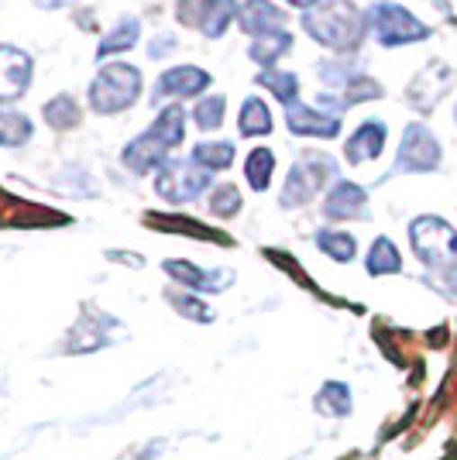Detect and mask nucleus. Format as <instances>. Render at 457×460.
Listing matches in <instances>:
<instances>
[{"label":"nucleus","mask_w":457,"mask_h":460,"mask_svg":"<svg viewBox=\"0 0 457 460\" xmlns=\"http://www.w3.org/2000/svg\"><path fill=\"white\" fill-rule=\"evenodd\" d=\"M368 18L347 0H320L317 11L303 14V31L330 52H354L364 39Z\"/></svg>","instance_id":"1"},{"label":"nucleus","mask_w":457,"mask_h":460,"mask_svg":"<svg viewBox=\"0 0 457 460\" xmlns=\"http://www.w3.org/2000/svg\"><path fill=\"white\" fill-rule=\"evenodd\" d=\"M141 69H134L128 62H107L90 83V107L96 114H121L138 103L141 96Z\"/></svg>","instance_id":"2"},{"label":"nucleus","mask_w":457,"mask_h":460,"mask_svg":"<svg viewBox=\"0 0 457 460\" xmlns=\"http://www.w3.org/2000/svg\"><path fill=\"white\" fill-rule=\"evenodd\" d=\"M409 244L426 269H451L457 258V230L444 217L423 213L409 224Z\"/></svg>","instance_id":"3"},{"label":"nucleus","mask_w":457,"mask_h":460,"mask_svg":"<svg viewBox=\"0 0 457 460\" xmlns=\"http://www.w3.org/2000/svg\"><path fill=\"white\" fill-rule=\"evenodd\" d=\"M330 179H337V162L324 152H303L296 162H292V169H289V175H286L282 207H286V210L306 207V203L324 190Z\"/></svg>","instance_id":"4"},{"label":"nucleus","mask_w":457,"mask_h":460,"mask_svg":"<svg viewBox=\"0 0 457 460\" xmlns=\"http://www.w3.org/2000/svg\"><path fill=\"white\" fill-rule=\"evenodd\" d=\"M368 24H372L379 45H385V49H399V45H413V41L430 39V28L417 14H409L402 4H392V0L375 4L368 11Z\"/></svg>","instance_id":"5"},{"label":"nucleus","mask_w":457,"mask_h":460,"mask_svg":"<svg viewBox=\"0 0 457 460\" xmlns=\"http://www.w3.org/2000/svg\"><path fill=\"white\" fill-rule=\"evenodd\" d=\"M175 18L186 28H196L203 39H224L228 24L237 18V0H179Z\"/></svg>","instance_id":"6"},{"label":"nucleus","mask_w":457,"mask_h":460,"mask_svg":"<svg viewBox=\"0 0 457 460\" xmlns=\"http://www.w3.org/2000/svg\"><path fill=\"white\" fill-rule=\"evenodd\" d=\"M210 186V172L196 162H166L155 175V192L169 203H193Z\"/></svg>","instance_id":"7"},{"label":"nucleus","mask_w":457,"mask_h":460,"mask_svg":"<svg viewBox=\"0 0 457 460\" xmlns=\"http://www.w3.org/2000/svg\"><path fill=\"white\" fill-rule=\"evenodd\" d=\"M440 165V141L426 124L413 120L402 131V145L396 155V172H434Z\"/></svg>","instance_id":"8"},{"label":"nucleus","mask_w":457,"mask_h":460,"mask_svg":"<svg viewBox=\"0 0 457 460\" xmlns=\"http://www.w3.org/2000/svg\"><path fill=\"white\" fill-rule=\"evenodd\" d=\"M451 86H454V69H451L447 62L434 58V62H426L417 76H413L409 90H406V100L417 107L419 114H430Z\"/></svg>","instance_id":"9"},{"label":"nucleus","mask_w":457,"mask_h":460,"mask_svg":"<svg viewBox=\"0 0 457 460\" xmlns=\"http://www.w3.org/2000/svg\"><path fill=\"white\" fill-rule=\"evenodd\" d=\"M31 56L14 45H0V103H14L31 86Z\"/></svg>","instance_id":"10"},{"label":"nucleus","mask_w":457,"mask_h":460,"mask_svg":"<svg viewBox=\"0 0 457 460\" xmlns=\"http://www.w3.org/2000/svg\"><path fill=\"white\" fill-rule=\"evenodd\" d=\"M210 86V73L200 66H172L166 69L158 83H155V100H186V96H200Z\"/></svg>","instance_id":"11"},{"label":"nucleus","mask_w":457,"mask_h":460,"mask_svg":"<svg viewBox=\"0 0 457 460\" xmlns=\"http://www.w3.org/2000/svg\"><path fill=\"white\" fill-rule=\"evenodd\" d=\"M237 24L251 39H265L286 31V11H279L272 0H245L237 7Z\"/></svg>","instance_id":"12"},{"label":"nucleus","mask_w":457,"mask_h":460,"mask_svg":"<svg viewBox=\"0 0 457 460\" xmlns=\"http://www.w3.org/2000/svg\"><path fill=\"white\" fill-rule=\"evenodd\" d=\"M324 217L327 220H364L368 217V192L358 182L337 179L324 199Z\"/></svg>","instance_id":"13"},{"label":"nucleus","mask_w":457,"mask_h":460,"mask_svg":"<svg viewBox=\"0 0 457 460\" xmlns=\"http://www.w3.org/2000/svg\"><path fill=\"white\" fill-rule=\"evenodd\" d=\"M286 128L300 137H337L341 135V117L324 114V111H313L306 103H292L286 111Z\"/></svg>","instance_id":"14"},{"label":"nucleus","mask_w":457,"mask_h":460,"mask_svg":"<svg viewBox=\"0 0 457 460\" xmlns=\"http://www.w3.org/2000/svg\"><path fill=\"white\" fill-rule=\"evenodd\" d=\"M162 269L169 271L172 279L179 282V286H186L190 292H220V288H228L234 282V271H203L200 265H193V261H179V258H169Z\"/></svg>","instance_id":"15"},{"label":"nucleus","mask_w":457,"mask_h":460,"mask_svg":"<svg viewBox=\"0 0 457 460\" xmlns=\"http://www.w3.org/2000/svg\"><path fill=\"white\" fill-rule=\"evenodd\" d=\"M169 145H162L158 137L152 135V131H145L141 137H134L131 145L124 148V165H128V172L134 175H148L155 172V169H162L166 162H169Z\"/></svg>","instance_id":"16"},{"label":"nucleus","mask_w":457,"mask_h":460,"mask_svg":"<svg viewBox=\"0 0 457 460\" xmlns=\"http://www.w3.org/2000/svg\"><path fill=\"white\" fill-rule=\"evenodd\" d=\"M385 135H389V131H385V124H381V120H364L362 128L347 137V145H344V158H347L351 165H362V162L379 158L381 148H385Z\"/></svg>","instance_id":"17"},{"label":"nucleus","mask_w":457,"mask_h":460,"mask_svg":"<svg viewBox=\"0 0 457 460\" xmlns=\"http://www.w3.org/2000/svg\"><path fill=\"white\" fill-rule=\"evenodd\" d=\"M41 114H45L52 131H73V128H79V120H83V111H79V103L73 93L52 96V100L41 107Z\"/></svg>","instance_id":"18"},{"label":"nucleus","mask_w":457,"mask_h":460,"mask_svg":"<svg viewBox=\"0 0 457 460\" xmlns=\"http://www.w3.org/2000/svg\"><path fill=\"white\" fill-rule=\"evenodd\" d=\"M237 131L245 137H262L272 131V111L265 107L262 96H248L241 103V114H237Z\"/></svg>","instance_id":"19"},{"label":"nucleus","mask_w":457,"mask_h":460,"mask_svg":"<svg viewBox=\"0 0 457 460\" xmlns=\"http://www.w3.org/2000/svg\"><path fill=\"white\" fill-rule=\"evenodd\" d=\"M162 145H169V148H179L183 145V137H186V111L183 107H166L162 114L155 117V124L148 128Z\"/></svg>","instance_id":"20"},{"label":"nucleus","mask_w":457,"mask_h":460,"mask_svg":"<svg viewBox=\"0 0 457 460\" xmlns=\"http://www.w3.org/2000/svg\"><path fill=\"white\" fill-rule=\"evenodd\" d=\"M272 172H275V152L272 148H251L245 158V179L255 192H265L272 186Z\"/></svg>","instance_id":"21"},{"label":"nucleus","mask_w":457,"mask_h":460,"mask_svg":"<svg viewBox=\"0 0 457 460\" xmlns=\"http://www.w3.org/2000/svg\"><path fill=\"white\" fill-rule=\"evenodd\" d=\"M141 35V21L138 18H121L114 24V31L107 35V39L100 41V49H96V58H107V56H117V52H128L134 49V41Z\"/></svg>","instance_id":"22"},{"label":"nucleus","mask_w":457,"mask_h":460,"mask_svg":"<svg viewBox=\"0 0 457 460\" xmlns=\"http://www.w3.org/2000/svg\"><path fill=\"white\" fill-rule=\"evenodd\" d=\"M351 409H354V399H351V388L344 382H327L317 392V412L344 420V416H351Z\"/></svg>","instance_id":"23"},{"label":"nucleus","mask_w":457,"mask_h":460,"mask_svg":"<svg viewBox=\"0 0 457 460\" xmlns=\"http://www.w3.org/2000/svg\"><path fill=\"white\" fill-rule=\"evenodd\" d=\"M317 248L324 251L327 258H334L337 265H347V261H354V254H358V241H354V234H347V230H320V234H317Z\"/></svg>","instance_id":"24"},{"label":"nucleus","mask_w":457,"mask_h":460,"mask_svg":"<svg viewBox=\"0 0 457 460\" xmlns=\"http://www.w3.org/2000/svg\"><path fill=\"white\" fill-rule=\"evenodd\" d=\"M193 162H196L203 172L230 169V162H234V145H230V141H200V145L193 148Z\"/></svg>","instance_id":"25"},{"label":"nucleus","mask_w":457,"mask_h":460,"mask_svg":"<svg viewBox=\"0 0 457 460\" xmlns=\"http://www.w3.org/2000/svg\"><path fill=\"white\" fill-rule=\"evenodd\" d=\"M35 135L31 120L18 111H0V148H21Z\"/></svg>","instance_id":"26"},{"label":"nucleus","mask_w":457,"mask_h":460,"mask_svg":"<svg viewBox=\"0 0 457 460\" xmlns=\"http://www.w3.org/2000/svg\"><path fill=\"white\" fill-rule=\"evenodd\" d=\"M289 49H292V35H289V31H279V35H265V39L251 41L248 58L258 62V66H275Z\"/></svg>","instance_id":"27"},{"label":"nucleus","mask_w":457,"mask_h":460,"mask_svg":"<svg viewBox=\"0 0 457 460\" xmlns=\"http://www.w3.org/2000/svg\"><path fill=\"white\" fill-rule=\"evenodd\" d=\"M396 271H402L399 248L389 237H379L368 251V275H396Z\"/></svg>","instance_id":"28"},{"label":"nucleus","mask_w":457,"mask_h":460,"mask_svg":"<svg viewBox=\"0 0 457 460\" xmlns=\"http://www.w3.org/2000/svg\"><path fill=\"white\" fill-rule=\"evenodd\" d=\"M258 83L268 86V90L275 93V100H279V103H286V107H292V103H296V96H300V76H296V73L265 69V73L258 76Z\"/></svg>","instance_id":"29"},{"label":"nucleus","mask_w":457,"mask_h":460,"mask_svg":"<svg viewBox=\"0 0 457 460\" xmlns=\"http://www.w3.org/2000/svg\"><path fill=\"white\" fill-rule=\"evenodd\" d=\"M224 111H228V100L220 93L203 96V100L196 103V111H193V120H196L200 131H217V128L224 124Z\"/></svg>","instance_id":"30"},{"label":"nucleus","mask_w":457,"mask_h":460,"mask_svg":"<svg viewBox=\"0 0 457 460\" xmlns=\"http://www.w3.org/2000/svg\"><path fill=\"white\" fill-rule=\"evenodd\" d=\"M237 210H241V192H237V186L220 182L217 190L210 192V213H213V217L230 220V217H237Z\"/></svg>","instance_id":"31"},{"label":"nucleus","mask_w":457,"mask_h":460,"mask_svg":"<svg viewBox=\"0 0 457 460\" xmlns=\"http://www.w3.org/2000/svg\"><path fill=\"white\" fill-rule=\"evenodd\" d=\"M341 93H344V107H351V103H364V100H379L381 86L372 76L358 73V76H354L351 83H347V86H344Z\"/></svg>","instance_id":"32"},{"label":"nucleus","mask_w":457,"mask_h":460,"mask_svg":"<svg viewBox=\"0 0 457 460\" xmlns=\"http://www.w3.org/2000/svg\"><path fill=\"white\" fill-rule=\"evenodd\" d=\"M169 303H172V306H175V309H179L183 316H193L196 323H210V320H213V313H210V309L203 306V303H200L196 296H183V292H169Z\"/></svg>","instance_id":"33"},{"label":"nucleus","mask_w":457,"mask_h":460,"mask_svg":"<svg viewBox=\"0 0 457 460\" xmlns=\"http://www.w3.org/2000/svg\"><path fill=\"white\" fill-rule=\"evenodd\" d=\"M172 49H175V41H172V35H166V41H155L152 45V56L158 58L162 52H172Z\"/></svg>","instance_id":"34"},{"label":"nucleus","mask_w":457,"mask_h":460,"mask_svg":"<svg viewBox=\"0 0 457 460\" xmlns=\"http://www.w3.org/2000/svg\"><path fill=\"white\" fill-rule=\"evenodd\" d=\"M444 282H447V288H451V292L457 296V265H451V269H447V275H444Z\"/></svg>","instance_id":"35"},{"label":"nucleus","mask_w":457,"mask_h":460,"mask_svg":"<svg viewBox=\"0 0 457 460\" xmlns=\"http://www.w3.org/2000/svg\"><path fill=\"white\" fill-rule=\"evenodd\" d=\"M289 4H292V7H300V11H309V7H317L320 0H289Z\"/></svg>","instance_id":"36"},{"label":"nucleus","mask_w":457,"mask_h":460,"mask_svg":"<svg viewBox=\"0 0 457 460\" xmlns=\"http://www.w3.org/2000/svg\"><path fill=\"white\" fill-rule=\"evenodd\" d=\"M454 117H457V111H454Z\"/></svg>","instance_id":"37"}]
</instances>
